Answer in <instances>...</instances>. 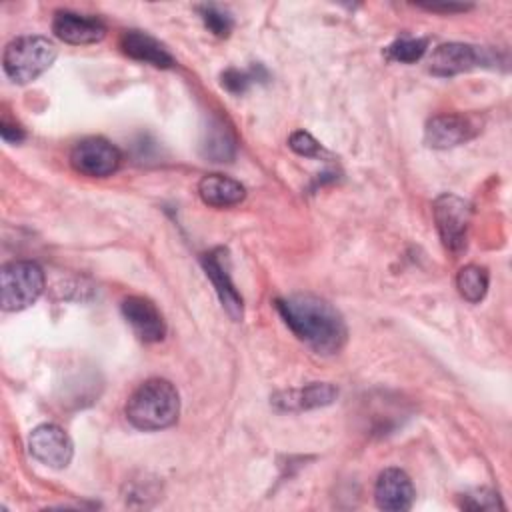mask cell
<instances>
[{
  "instance_id": "obj_1",
  "label": "cell",
  "mask_w": 512,
  "mask_h": 512,
  "mask_svg": "<svg viewBox=\"0 0 512 512\" xmlns=\"http://www.w3.org/2000/svg\"><path fill=\"white\" fill-rule=\"evenodd\" d=\"M276 310L286 326L318 354H336L346 342V324L340 312L322 298L310 294L278 298Z\"/></svg>"
},
{
  "instance_id": "obj_2",
  "label": "cell",
  "mask_w": 512,
  "mask_h": 512,
  "mask_svg": "<svg viewBox=\"0 0 512 512\" xmlns=\"http://www.w3.org/2000/svg\"><path fill=\"white\" fill-rule=\"evenodd\" d=\"M128 422L144 432H154L172 426L180 414V396L172 382L150 378L142 382L126 402Z\"/></svg>"
},
{
  "instance_id": "obj_3",
  "label": "cell",
  "mask_w": 512,
  "mask_h": 512,
  "mask_svg": "<svg viewBox=\"0 0 512 512\" xmlns=\"http://www.w3.org/2000/svg\"><path fill=\"white\" fill-rule=\"evenodd\" d=\"M56 46L46 36H18L4 48L2 68L16 84H28L44 74L56 60Z\"/></svg>"
},
{
  "instance_id": "obj_4",
  "label": "cell",
  "mask_w": 512,
  "mask_h": 512,
  "mask_svg": "<svg viewBox=\"0 0 512 512\" xmlns=\"http://www.w3.org/2000/svg\"><path fill=\"white\" fill-rule=\"evenodd\" d=\"M44 270L30 260L10 262L0 272V302L6 312L32 306L44 292Z\"/></svg>"
},
{
  "instance_id": "obj_5",
  "label": "cell",
  "mask_w": 512,
  "mask_h": 512,
  "mask_svg": "<svg viewBox=\"0 0 512 512\" xmlns=\"http://www.w3.org/2000/svg\"><path fill=\"white\" fill-rule=\"evenodd\" d=\"M432 212L442 244L454 254L462 252L468 242V228L472 220L470 204L464 198L446 192L434 200Z\"/></svg>"
},
{
  "instance_id": "obj_6",
  "label": "cell",
  "mask_w": 512,
  "mask_h": 512,
  "mask_svg": "<svg viewBox=\"0 0 512 512\" xmlns=\"http://www.w3.org/2000/svg\"><path fill=\"white\" fill-rule=\"evenodd\" d=\"M122 162L120 150L100 136H90L80 140L70 152L72 168L90 178H106L112 176Z\"/></svg>"
},
{
  "instance_id": "obj_7",
  "label": "cell",
  "mask_w": 512,
  "mask_h": 512,
  "mask_svg": "<svg viewBox=\"0 0 512 512\" xmlns=\"http://www.w3.org/2000/svg\"><path fill=\"white\" fill-rule=\"evenodd\" d=\"M28 452L38 462L62 470L74 456V444L60 426L40 424L28 436Z\"/></svg>"
},
{
  "instance_id": "obj_8",
  "label": "cell",
  "mask_w": 512,
  "mask_h": 512,
  "mask_svg": "<svg viewBox=\"0 0 512 512\" xmlns=\"http://www.w3.org/2000/svg\"><path fill=\"white\" fill-rule=\"evenodd\" d=\"M492 58L486 48L462 44V42H448L440 44L430 56V72L436 76H454L466 72L470 68L488 64Z\"/></svg>"
},
{
  "instance_id": "obj_9",
  "label": "cell",
  "mask_w": 512,
  "mask_h": 512,
  "mask_svg": "<svg viewBox=\"0 0 512 512\" xmlns=\"http://www.w3.org/2000/svg\"><path fill=\"white\" fill-rule=\"evenodd\" d=\"M202 266L206 270V276L212 280L216 294L222 302V308L228 312L232 320H240L244 306L242 296L238 294L234 282L230 280L228 272V252L224 248H214L202 256Z\"/></svg>"
},
{
  "instance_id": "obj_10",
  "label": "cell",
  "mask_w": 512,
  "mask_h": 512,
  "mask_svg": "<svg viewBox=\"0 0 512 512\" xmlns=\"http://www.w3.org/2000/svg\"><path fill=\"white\" fill-rule=\"evenodd\" d=\"M416 498L410 476L400 468H386L380 472L374 486V500L380 510L404 512L410 510Z\"/></svg>"
},
{
  "instance_id": "obj_11",
  "label": "cell",
  "mask_w": 512,
  "mask_h": 512,
  "mask_svg": "<svg viewBox=\"0 0 512 512\" xmlns=\"http://www.w3.org/2000/svg\"><path fill=\"white\" fill-rule=\"evenodd\" d=\"M52 32L66 44L82 46L100 42L106 36V26L96 16H86L72 10H58L52 20Z\"/></svg>"
},
{
  "instance_id": "obj_12",
  "label": "cell",
  "mask_w": 512,
  "mask_h": 512,
  "mask_svg": "<svg viewBox=\"0 0 512 512\" xmlns=\"http://www.w3.org/2000/svg\"><path fill=\"white\" fill-rule=\"evenodd\" d=\"M478 128L472 124L468 116L462 114H438L432 116L424 130V140L430 148L446 150L460 146L474 138Z\"/></svg>"
},
{
  "instance_id": "obj_13",
  "label": "cell",
  "mask_w": 512,
  "mask_h": 512,
  "mask_svg": "<svg viewBox=\"0 0 512 512\" xmlns=\"http://www.w3.org/2000/svg\"><path fill=\"white\" fill-rule=\"evenodd\" d=\"M120 308L122 316L142 342H158L164 338L166 322L154 302L144 296H128L122 300Z\"/></svg>"
},
{
  "instance_id": "obj_14",
  "label": "cell",
  "mask_w": 512,
  "mask_h": 512,
  "mask_svg": "<svg viewBox=\"0 0 512 512\" xmlns=\"http://www.w3.org/2000/svg\"><path fill=\"white\" fill-rule=\"evenodd\" d=\"M336 396H338V390L332 384L312 382L298 390L278 392L272 398V404L276 410H282V412H300V410L328 406L336 400Z\"/></svg>"
},
{
  "instance_id": "obj_15",
  "label": "cell",
  "mask_w": 512,
  "mask_h": 512,
  "mask_svg": "<svg viewBox=\"0 0 512 512\" xmlns=\"http://www.w3.org/2000/svg\"><path fill=\"white\" fill-rule=\"evenodd\" d=\"M120 48L132 60L146 62L156 68H172L174 66V58L164 48V44H160L154 36H150L142 30H126L120 38Z\"/></svg>"
},
{
  "instance_id": "obj_16",
  "label": "cell",
  "mask_w": 512,
  "mask_h": 512,
  "mask_svg": "<svg viewBox=\"0 0 512 512\" xmlns=\"http://www.w3.org/2000/svg\"><path fill=\"white\" fill-rule=\"evenodd\" d=\"M198 194H200L202 202L208 206L230 208L244 200L246 190L234 178H228L224 174H206L198 182Z\"/></svg>"
},
{
  "instance_id": "obj_17",
  "label": "cell",
  "mask_w": 512,
  "mask_h": 512,
  "mask_svg": "<svg viewBox=\"0 0 512 512\" xmlns=\"http://www.w3.org/2000/svg\"><path fill=\"white\" fill-rule=\"evenodd\" d=\"M200 152L212 162H230L236 154V138L222 118H210L202 130Z\"/></svg>"
},
{
  "instance_id": "obj_18",
  "label": "cell",
  "mask_w": 512,
  "mask_h": 512,
  "mask_svg": "<svg viewBox=\"0 0 512 512\" xmlns=\"http://www.w3.org/2000/svg\"><path fill=\"white\" fill-rule=\"evenodd\" d=\"M488 282H490L488 270L478 264H468V266L460 268V272L456 276V288H458L460 296L472 304L480 302L486 296Z\"/></svg>"
},
{
  "instance_id": "obj_19",
  "label": "cell",
  "mask_w": 512,
  "mask_h": 512,
  "mask_svg": "<svg viewBox=\"0 0 512 512\" xmlns=\"http://www.w3.org/2000/svg\"><path fill=\"white\" fill-rule=\"evenodd\" d=\"M426 46L428 42L424 38H398L386 48V58L402 64H412L424 56Z\"/></svg>"
},
{
  "instance_id": "obj_20",
  "label": "cell",
  "mask_w": 512,
  "mask_h": 512,
  "mask_svg": "<svg viewBox=\"0 0 512 512\" xmlns=\"http://www.w3.org/2000/svg\"><path fill=\"white\" fill-rule=\"evenodd\" d=\"M200 16H202V22L204 26L214 34V36H220V38H226L232 30V18L226 10L214 6V4H204L198 8Z\"/></svg>"
},
{
  "instance_id": "obj_21",
  "label": "cell",
  "mask_w": 512,
  "mask_h": 512,
  "mask_svg": "<svg viewBox=\"0 0 512 512\" xmlns=\"http://www.w3.org/2000/svg\"><path fill=\"white\" fill-rule=\"evenodd\" d=\"M462 508H468V510H496V508H504V504L500 502V496L492 490H486V488H480V490H474L466 496H462Z\"/></svg>"
},
{
  "instance_id": "obj_22",
  "label": "cell",
  "mask_w": 512,
  "mask_h": 512,
  "mask_svg": "<svg viewBox=\"0 0 512 512\" xmlns=\"http://www.w3.org/2000/svg\"><path fill=\"white\" fill-rule=\"evenodd\" d=\"M258 68V66H256ZM256 68L252 70H236V68H228L222 74V86L232 92V94H242L252 82L258 80V72Z\"/></svg>"
},
{
  "instance_id": "obj_23",
  "label": "cell",
  "mask_w": 512,
  "mask_h": 512,
  "mask_svg": "<svg viewBox=\"0 0 512 512\" xmlns=\"http://www.w3.org/2000/svg\"><path fill=\"white\" fill-rule=\"evenodd\" d=\"M288 146L300 154V156H306V158H312V156H320L322 152V146L304 130H296L290 140H288Z\"/></svg>"
},
{
  "instance_id": "obj_24",
  "label": "cell",
  "mask_w": 512,
  "mask_h": 512,
  "mask_svg": "<svg viewBox=\"0 0 512 512\" xmlns=\"http://www.w3.org/2000/svg\"><path fill=\"white\" fill-rule=\"evenodd\" d=\"M0 136L4 142H10V144H18L24 140V130L20 126H14V124H8L6 120H2L0 124Z\"/></svg>"
},
{
  "instance_id": "obj_25",
  "label": "cell",
  "mask_w": 512,
  "mask_h": 512,
  "mask_svg": "<svg viewBox=\"0 0 512 512\" xmlns=\"http://www.w3.org/2000/svg\"><path fill=\"white\" fill-rule=\"evenodd\" d=\"M426 10H432V12H464L468 10L470 6H464V4H428L424 6Z\"/></svg>"
}]
</instances>
